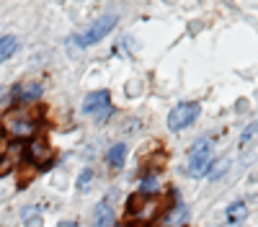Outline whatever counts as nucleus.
Returning a JSON list of instances; mask_svg holds the SVG:
<instances>
[{"label":"nucleus","instance_id":"obj_15","mask_svg":"<svg viewBox=\"0 0 258 227\" xmlns=\"http://www.w3.org/2000/svg\"><path fill=\"white\" fill-rule=\"evenodd\" d=\"M13 168V160H11V155H0V178L3 176H8V171Z\"/></svg>","mask_w":258,"mask_h":227},{"label":"nucleus","instance_id":"obj_5","mask_svg":"<svg viewBox=\"0 0 258 227\" xmlns=\"http://www.w3.org/2000/svg\"><path fill=\"white\" fill-rule=\"evenodd\" d=\"M212 160V144L209 139H199L188 153V176H202L207 171V163Z\"/></svg>","mask_w":258,"mask_h":227},{"label":"nucleus","instance_id":"obj_17","mask_svg":"<svg viewBox=\"0 0 258 227\" xmlns=\"http://www.w3.org/2000/svg\"><path fill=\"white\" fill-rule=\"evenodd\" d=\"M255 129H258V121H253V124H250V127H248V129L243 132V139H240V142H248V139L253 137V132H255Z\"/></svg>","mask_w":258,"mask_h":227},{"label":"nucleus","instance_id":"obj_1","mask_svg":"<svg viewBox=\"0 0 258 227\" xmlns=\"http://www.w3.org/2000/svg\"><path fill=\"white\" fill-rule=\"evenodd\" d=\"M114 106H111V96L109 91H96V93H88L83 101V114L91 116L96 121H106L111 116Z\"/></svg>","mask_w":258,"mask_h":227},{"label":"nucleus","instance_id":"obj_18","mask_svg":"<svg viewBox=\"0 0 258 227\" xmlns=\"http://www.w3.org/2000/svg\"><path fill=\"white\" fill-rule=\"evenodd\" d=\"M59 227H78V224H75V222H70V219H62V222H59Z\"/></svg>","mask_w":258,"mask_h":227},{"label":"nucleus","instance_id":"obj_13","mask_svg":"<svg viewBox=\"0 0 258 227\" xmlns=\"http://www.w3.org/2000/svg\"><path fill=\"white\" fill-rule=\"evenodd\" d=\"M91 186H93V171H91V168H83V173H80V178H78V191H80V194H88Z\"/></svg>","mask_w":258,"mask_h":227},{"label":"nucleus","instance_id":"obj_7","mask_svg":"<svg viewBox=\"0 0 258 227\" xmlns=\"http://www.w3.org/2000/svg\"><path fill=\"white\" fill-rule=\"evenodd\" d=\"M93 227H114V209L109 206V201H101V204L96 206Z\"/></svg>","mask_w":258,"mask_h":227},{"label":"nucleus","instance_id":"obj_11","mask_svg":"<svg viewBox=\"0 0 258 227\" xmlns=\"http://www.w3.org/2000/svg\"><path fill=\"white\" fill-rule=\"evenodd\" d=\"M18 47V41L16 36H0V62H6Z\"/></svg>","mask_w":258,"mask_h":227},{"label":"nucleus","instance_id":"obj_16","mask_svg":"<svg viewBox=\"0 0 258 227\" xmlns=\"http://www.w3.org/2000/svg\"><path fill=\"white\" fill-rule=\"evenodd\" d=\"M147 191H158V181L155 178H145L142 181V194H147Z\"/></svg>","mask_w":258,"mask_h":227},{"label":"nucleus","instance_id":"obj_12","mask_svg":"<svg viewBox=\"0 0 258 227\" xmlns=\"http://www.w3.org/2000/svg\"><path fill=\"white\" fill-rule=\"evenodd\" d=\"M16 93H18V96H16L18 101H34V98H39L41 88L34 83V86H21V88H16Z\"/></svg>","mask_w":258,"mask_h":227},{"label":"nucleus","instance_id":"obj_9","mask_svg":"<svg viewBox=\"0 0 258 227\" xmlns=\"http://www.w3.org/2000/svg\"><path fill=\"white\" fill-rule=\"evenodd\" d=\"M124 160H126V144H114L109 150V155H106V163H109L111 168H121Z\"/></svg>","mask_w":258,"mask_h":227},{"label":"nucleus","instance_id":"obj_14","mask_svg":"<svg viewBox=\"0 0 258 227\" xmlns=\"http://www.w3.org/2000/svg\"><path fill=\"white\" fill-rule=\"evenodd\" d=\"M227 168H230V160H227V158H222L220 163H214V165H212V168L207 171V176H209V178L214 181V178H220V176H222V173H225Z\"/></svg>","mask_w":258,"mask_h":227},{"label":"nucleus","instance_id":"obj_8","mask_svg":"<svg viewBox=\"0 0 258 227\" xmlns=\"http://www.w3.org/2000/svg\"><path fill=\"white\" fill-rule=\"evenodd\" d=\"M245 217H248V204H245V201H232V204L227 206V219H230L232 224L243 222Z\"/></svg>","mask_w":258,"mask_h":227},{"label":"nucleus","instance_id":"obj_19","mask_svg":"<svg viewBox=\"0 0 258 227\" xmlns=\"http://www.w3.org/2000/svg\"><path fill=\"white\" fill-rule=\"evenodd\" d=\"M6 147V137H3V132H0V150Z\"/></svg>","mask_w":258,"mask_h":227},{"label":"nucleus","instance_id":"obj_4","mask_svg":"<svg viewBox=\"0 0 258 227\" xmlns=\"http://www.w3.org/2000/svg\"><path fill=\"white\" fill-rule=\"evenodd\" d=\"M6 127L16 137H31L36 132V127H39V119H34L26 111H8L6 114Z\"/></svg>","mask_w":258,"mask_h":227},{"label":"nucleus","instance_id":"obj_6","mask_svg":"<svg viewBox=\"0 0 258 227\" xmlns=\"http://www.w3.org/2000/svg\"><path fill=\"white\" fill-rule=\"evenodd\" d=\"M29 155H31L34 160H41V163H39V171H47L49 165L54 163V158H52V150H49V147H47V144L41 142V139H34V142H31Z\"/></svg>","mask_w":258,"mask_h":227},{"label":"nucleus","instance_id":"obj_10","mask_svg":"<svg viewBox=\"0 0 258 227\" xmlns=\"http://www.w3.org/2000/svg\"><path fill=\"white\" fill-rule=\"evenodd\" d=\"M21 219H24L26 227H41V224H44L41 212L36 209V206H24V209H21Z\"/></svg>","mask_w":258,"mask_h":227},{"label":"nucleus","instance_id":"obj_2","mask_svg":"<svg viewBox=\"0 0 258 227\" xmlns=\"http://www.w3.org/2000/svg\"><path fill=\"white\" fill-rule=\"evenodd\" d=\"M199 114H202L199 103H191V101L178 103V106L168 114V129H170V132H181V129L191 127V124L197 121Z\"/></svg>","mask_w":258,"mask_h":227},{"label":"nucleus","instance_id":"obj_3","mask_svg":"<svg viewBox=\"0 0 258 227\" xmlns=\"http://www.w3.org/2000/svg\"><path fill=\"white\" fill-rule=\"evenodd\" d=\"M119 24V18H116V13H106V16H101L96 24L85 31L83 36H78L80 39V47H91V44H98V41L103 39V36H109V31H114V26Z\"/></svg>","mask_w":258,"mask_h":227}]
</instances>
